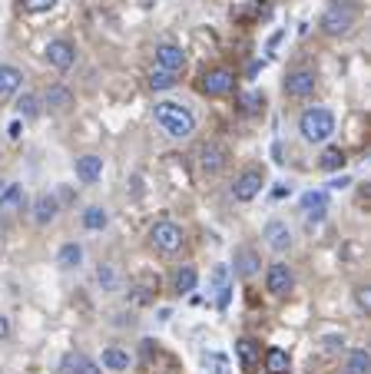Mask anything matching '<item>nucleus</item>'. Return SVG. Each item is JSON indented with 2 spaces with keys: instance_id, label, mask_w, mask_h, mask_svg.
Masks as SVG:
<instances>
[{
  "instance_id": "nucleus-21",
  "label": "nucleus",
  "mask_w": 371,
  "mask_h": 374,
  "mask_svg": "<svg viewBox=\"0 0 371 374\" xmlns=\"http://www.w3.org/2000/svg\"><path fill=\"white\" fill-rule=\"evenodd\" d=\"M265 371L269 374H288L292 371V358H288V351H282V348H269V351H265Z\"/></svg>"
},
{
  "instance_id": "nucleus-26",
  "label": "nucleus",
  "mask_w": 371,
  "mask_h": 374,
  "mask_svg": "<svg viewBox=\"0 0 371 374\" xmlns=\"http://www.w3.org/2000/svg\"><path fill=\"white\" fill-rule=\"evenodd\" d=\"M47 103H50L54 110H70V106H73V93L66 87H50L47 89Z\"/></svg>"
},
{
  "instance_id": "nucleus-29",
  "label": "nucleus",
  "mask_w": 371,
  "mask_h": 374,
  "mask_svg": "<svg viewBox=\"0 0 371 374\" xmlns=\"http://www.w3.org/2000/svg\"><path fill=\"white\" fill-rule=\"evenodd\" d=\"M202 364H206L212 374H232V364L226 354H219V351H206L202 354Z\"/></svg>"
},
{
  "instance_id": "nucleus-30",
  "label": "nucleus",
  "mask_w": 371,
  "mask_h": 374,
  "mask_svg": "<svg viewBox=\"0 0 371 374\" xmlns=\"http://www.w3.org/2000/svg\"><path fill=\"white\" fill-rule=\"evenodd\" d=\"M345 163H348V159H345V153H341V149H335V146L322 153V169H328V173H339V169H345Z\"/></svg>"
},
{
  "instance_id": "nucleus-4",
  "label": "nucleus",
  "mask_w": 371,
  "mask_h": 374,
  "mask_svg": "<svg viewBox=\"0 0 371 374\" xmlns=\"http://www.w3.org/2000/svg\"><path fill=\"white\" fill-rule=\"evenodd\" d=\"M232 89H236V73L226 70V66L206 70L202 80H199V93H206V96H229Z\"/></svg>"
},
{
  "instance_id": "nucleus-16",
  "label": "nucleus",
  "mask_w": 371,
  "mask_h": 374,
  "mask_svg": "<svg viewBox=\"0 0 371 374\" xmlns=\"http://www.w3.org/2000/svg\"><path fill=\"white\" fill-rule=\"evenodd\" d=\"M259 265H262V258H259V252L255 249H236V272H239L242 278H252L255 272H259Z\"/></svg>"
},
{
  "instance_id": "nucleus-12",
  "label": "nucleus",
  "mask_w": 371,
  "mask_h": 374,
  "mask_svg": "<svg viewBox=\"0 0 371 374\" xmlns=\"http://www.w3.org/2000/svg\"><path fill=\"white\" fill-rule=\"evenodd\" d=\"M236 354H239L242 371H255L259 361H262V344L255 342V338H239L236 342Z\"/></svg>"
},
{
  "instance_id": "nucleus-37",
  "label": "nucleus",
  "mask_w": 371,
  "mask_h": 374,
  "mask_svg": "<svg viewBox=\"0 0 371 374\" xmlns=\"http://www.w3.org/2000/svg\"><path fill=\"white\" fill-rule=\"evenodd\" d=\"M7 335H11V321L0 315V338H7Z\"/></svg>"
},
{
  "instance_id": "nucleus-1",
  "label": "nucleus",
  "mask_w": 371,
  "mask_h": 374,
  "mask_svg": "<svg viewBox=\"0 0 371 374\" xmlns=\"http://www.w3.org/2000/svg\"><path fill=\"white\" fill-rule=\"evenodd\" d=\"M153 116H156V123H159V126L173 136V139H186V136H193V130H196V116L189 113V106L173 103V99L156 103Z\"/></svg>"
},
{
  "instance_id": "nucleus-32",
  "label": "nucleus",
  "mask_w": 371,
  "mask_h": 374,
  "mask_svg": "<svg viewBox=\"0 0 371 374\" xmlns=\"http://www.w3.org/2000/svg\"><path fill=\"white\" fill-rule=\"evenodd\" d=\"M17 113H20V116H27V120H30V116H37V113H40L37 96H33V93H23V96L17 99Z\"/></svg>"
},
{
  "instance_id": "nucleus-22",
  "label": "nucleus",
  "mask_w": 371,
  "mask_h": 374,
  "mask_svg": "<svg viewBox=\"0 0 371 374\" xmlns=\"http://www.w3.org/2000/svg\"><path fill=\"white\" fill-rule=\"evenodd\" d=\"M20 206H23V186L7 182V186L0 189V209H4V212H17Z\"/></svg>"
},
{
  "instance_id": "nucleus-3",
  "label": "nucleus",
  "mask_w": 371,
  "mask_h": 374,
  "mask_svg": "<svg viewBox=\"0 0 371 374\" xmlns=\"http://www.w3.org/2000/svg\"><path fill=\"white\" fill-rule=\"evenodd\" d=\"M183 242H186L183 225H176V222H169V219L156 222L153 229H150V245H153L159 255H176L183 249Z\"/></svg>"
},
{
  "instance_id": "nucleus-35",
  "label": "nucleus",
  "mask_w": 371,
  "mask_h": 374,
  "mask_svg": "<svg viewBox=\"0 0 371 374\" xmlns=\"http://www.w3.org/2000/svg\"><path fill=\"white\" fill-rule=\"evenodd\" d=\"M355 298H358V308H361V311H371V295H368V288H358V292H355Z\"/></svg>"
},
{
  "instance_id": "nucleus-33",
  "label": "nucleus",
  "mask_w": 371,
  "mask_h": 374,
  "mask_svg": "<svg viewBox=\"0 0 371 374\" xmlns=\"http://www.w3.org/2000/svg\"><path fill=\"white\" fill-rule=\"evenodd\" d=\"M265 99H262V93H245V96L239 99V110L245 113V116H252V113H259V106H262Z\"/></svg>"
},
{
  "instance_id": "nucleus-24",
  "label": "nucleus",
  "mask_w": 371,
  "mask_h": 374,
  "mask_svg": "<svg viewBox=\"0 0 371 374\" xmlns=\"http://www.w3.org/2000/svg\"><path fill=\"white\" fill-rule=\"evenodd\" d=\"M83 262V249H80L77 242H66L60 252H56V265L60 268H77V265Z\"/></svg>"
},
{
  "instance_id": "nucleus-8",
  "label": "nucleus",
  "mask_w": 371,
  "mask_h": 374,
  "mask_svg": "<svg viewBox=\"0 0 371 374\" xmlns=\"http://www.w3.org/2000/svg\"><path fill=\"white\" fill-rule=\"evenodd\" d=\"M315 73L312 70H292L288 77H285V93L292 99H305V96H312L315 93Z\"/></svg>"
},
{
  "instance_id": "nucleus-7",
  "label": "nucleus",
  "mask_w": 371,
  "mask_h": 374,
  "mask_svg": "<svg viewBox=\"0 0 371 374\" xmlns=\"http://www.w3.org/2000/svg\"><path fill=\"white\" fill-rule=\"evenodd\" d=\"M262 186H265L262 169H245V173L236 179V186H232V196L239 199V202H252V199L262 192Z\"/></svg>"
},
{
  "instance_id": "nucleus-15",
  "label": "nucleus",
  "mask_w": 371,
  "mask_h": 374,
  "mask_svg": "<svg viewBox=\"0 0 371 374\" xmlns=\"http://www.w3.org/2000/svg\"><path fill=\"white\" fill-rule=\"evenodd\" d=\"M212 292H216V305L226 308V305H229V295H232L229 265H216V268H212Z\"/></svg>"
},
{
  "instance_id": "nucleus-25",
  "label": "nucleus",
  "mask_w": 371,
  "mask_h": 374,
  "mask_svg": "<svg viewBox=\"0 0 371 374\" xmlns=\"http://www.w3.org/2000/svg\"><path fill=\"white\" fill-rule=\"evenodd\" d=\"M371 371V358L365 348H355L348 354V361H345V374H368Z\"/></svg>"
},
{
  "instance_id": "nucleus-9",
  "label": "nucleus",
  "mask_w": 371,
  "mask_h": 374,
  "mask_svg": "<svg viewBox=\"0 0 371 374\" xmlns=\"http://www.w3.org/2000/svg\"><path fill=\"white\" fill-rule=\"evenodd\" d=\"M226 163H229V153L219 143H206L199 149V169H202L206 176H219V173L226 169Z\"/></svg>"
},
{
  "instance_id": "nucleus-2",
  "label": "nucleus",
  "mask_w": 371,
  "mask_h": 374,
  "mask_svg": "<svg viewBox=\"0 0 371 374\" xmlns=\"http://www.w3.org/2000/svg\"><path fill=\"white\" fill-rule=\"evenodd\" d=\"M298 132L305 136L308 143H325L328 136L335 132V113L328 106H308L298 120Z\"/></svg>"
},
{
  "instance_id": "nucleus-6",
  "label": "nucleus",
  "mask_w": 371,
  "mask_h": 374,
  "mask_svg": "<svg viewBox=\"0 0 371 374\" xmlns=\"http://www.w3.org/2000/svg\"><path fill=\"white\" fill-rule=\"evenodd\" d=\"M292 285H295V275H292V268H288V265H285V262L269 265V272H265V288H269V295L282 298V295L292 292Z\"/></svg>"
},
{
  "instance_id": "nucleus-17",
  "label": "nucleus",
  "mask_w": 371,
  "mask_h": 374,
  "mask_svg": "<svg viewBox=\"0 0 371 374\" xmlns=\"http://www.w3.org/2000/svg\"><path fill=\"white\" fill-rule=\"evenodd\" d=\"M77 176H80V182H97L99 176H103V159H99V156H80L77 159Z\"/></svg>"
},
{
  "instance_id": "nucleus-36",
  "label": "nucleus",
  "mask_w": 371,
  "mask_h": 374,
  "mask_svg": "<svg viewBox=\"0 0 371 374\" xmlns=\"http://www.w3.org/2000/svg\"><path fill=\"white\" fill-rule=\"evenodd\" d=\"M339 344H345V338H339V335H328L325 338V348H339Z\"/></svg>"
},
{
  "instance_id": "nucleus-10",
  "label": "nucleus",
  "mask_w": 371,
  "mask_h": 374,
  "mask_svg": "<svg viewBox=\"0 0 371 374\" xmlns=\"http://www.w3.org/2000/svg\"><path fill=\"white\" fill-rule=\"evenodd\" d=\"M156 66H159V70H169V73L179 77V73L186 70V54L176 44H159L156 46Z\"/></svg>"
},
{
  "instance_id": "nucleus-38",
  "label": "nucleus",
  "mask_w": 371,
  "mask_h": 374,
  "mask_svg": "<svg viewBox=\"0 0 371 374\" xmlns=\"http://www.w3.org/2000/svg\"><path fill=\"white\" fill-rule=\"evenodd\" d=\"M328 186H332V189H345V186H348V176H341V179H335V182H328Z\"/></svg>"
},
{
  "instance_id": "nucleus-11",
  "label": "nucleus",
  "mask_w": 371,
  "mask_h": 374,
  "mask_svg": "<svg viewBox=\"0 0 371 374\" xmlns=\"http://www.w3.org/2000/svg\"><path fill=\"white\" fill-rule=\"evenodd\" d=\"M47 60H50V66H56V70H70L73 60H77V50H73L70 40H50V44H47Z\"/></svg>"
},
{
  "instance_id": "nucleus-20",
  "label": "nucleus",
  "mask_w": 371,
  "mask_h": 374,
  "mask_svg": "<svg viewBox=\"0 0 371 374\" xmlns=\"http://www.w3.org/2000/svg\"><path fill=\"white\" fill-rule=\"evenodd\" d=\"M56 199L50 196V192H44V196H37V202H33V219H37V225H47V222L56 219Z\"/></svg>"
},
{
  "instance_id": "nucleus-19",
  "label": "nucleus",
  "mask_w": 371,
  "mask_h": 374,
  "mask_svg": "<svg viewBox=\"0 0 371 374\" xmlns=\"http://www.w3.org/2000/svg\"><path fill=\"white\" fill-rule=\"evenodd\" d=\"M20 83H23V73H20V70H17V66L0 63V99L13 96V93L20 89Z\"/></svg>"
},
{
  "instance_id": "nucleus-31",
  "label": "nucleus",
  "mask_w": 371,
  "mask_h": 374,
  "mask_svg": "<svg viewBox=\"0 0 371 374\" xmlns=\"http://www.w3.org/2000/svg\"><path fill=\"white\" fill-rule=\"evenodd\" d=\"M150 87H153V89H173L176 87V73H169V70H159V66H156L153 73H150Z\"/></svg>"
},
{
  "instance_id": "nucleus-18",
  "label": "nucleus",
  "mask_w": 371,
  "mask_h": 374,
  "mask_svg": "<svg viewBox=\"0 0 371 374\" xmlns=\"http://www.w3.org/2000/svg\"><path fill=\"white\" fill-rule=\"evenodd\" d=\"M196 282H199V275H196V268L193 265H179L173 272V292L176 295H189V292H196Z\"/></svg>"
},
{
  "instance_id": "nucleus-13",
  "label": "nucleus",
  "mask_w": 371,
  "mask_h": 374,
  "mask_svg": "<svg viewBox=\"0 0 371 374\" xmlns=\"http://www.w3.org/2000/svg\"><path fill=\"white\" fill-rule=\"evenodd\" d=\"M262 235H265V242H269V249H275V252L292 249V232H288V225H285V222H269Z\"/></svg>"
},
{
  "instance_id": "nucleus-14",
  "label": "nucleus",
  "mask_w": 371,
  "mask_h": 374,
  "mask_svg": "<svg viewBox=\"0 0 371 374\" xmlns=\"http://www.w3.org/2000/svg\"><path fill=\"white\" fill-rule=\"evenodd\" d=\"M63 374H103V368H99L97 361H90L87 354H80V351H70L63 358Z\"/></svg>"
},
{
  "instance_id": "nucleus-5",
  "label": "nucleus",
  "mask_w": 371,
  "mask_h": 374,
  "mask_svg": "<svg viewBox=\"0 0 371 374\" xmlns=\"http://www.w3.org/2000/svg\"><path fill=\"white\" fill-rule=\"evenodd\" d=\"M351 27H355V11H351V7H341V4L328 7L325 17H322V30H325L328 37H341V33H348Z\"/></svg>"
},
{
  "instance_id": "nucleus-27",
  "label": "nucleus",
  "mask_w": 371,
  "mask_h": 374,
  "mask_svg": "<svg viewBox=\"0 0 371 374\" xmlns=\"http://www.w3.org/2000/svg\"><path fill=\"white\" fill-rule=\"evenodd\" d=\"M103 368H109V371H126V368H130V354L120 351V348H107V351H103Z\"/></svg>"
},
{
  "instance_id": "nucleus-34",
  "label": "nucleus",
  "mask_w": 371,
  "mask_h": 374,
  "mask_svg": "<svg viewBox=\"0 0 371 374\" xmlns=\"http://www.w3.org/2000/svg\"><path fill=\"white\" fill-rule=\"evenodd\" d=\"M23 4V11H30V13H44V11H50L56 0H20Z\"/></svg>"
},
{
  "instance_id": "nucleus-23",
  "label": "nucleus",
  "mask_w": 371,
  "mask_h": 374,
  "mask_svg": "<svg viewBox=\"0 0 371 374\" xmlns=\"http://www.w3.org/2000/svg\"><path fill=\"white\" fill-rule=\"evenodd\" d=\"M302 206H305L308 219L315 222V219H322V216H325L328 199H325V192H305V196H302Z\"/></svg>"
},
{
  "instance_id": "nucleus-28",
  "label": "nucleus",
  "mask_w": 371,
  "mask_h": 374,
  "mask_svg": "<svg viewBox=\"0 0 371 374\" xmlns=\"http://www.w3.org/2000/svg\"><path fill=\"white\" fill-rule=\"evenodd\" d=\"M107 222H109V216L99 209V206H90V209H83V225H87L90 232L107 229Z\"/></svg>"
}]
</instances>
